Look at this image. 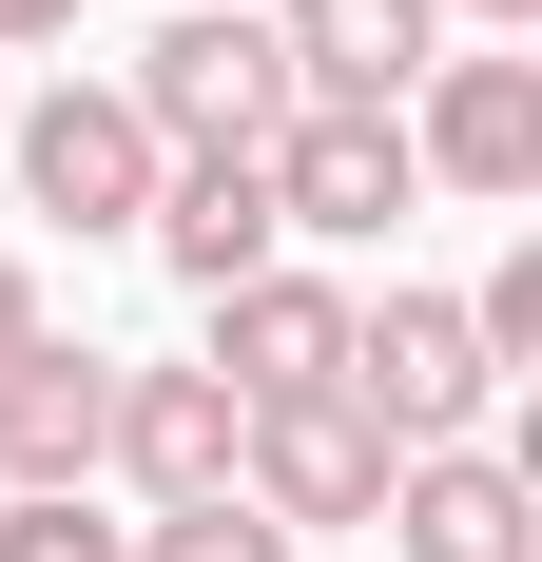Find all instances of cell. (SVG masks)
I'll return each instance as SVG.
<instances>
[{"mask_svg":"<svg viewBox=\"0 0 542 562\" xmlns=\"http://www.w3.org/2000/svg\"><path fill=\"white\" fill-rule=\"evenodd\" d=\"M116 98H136V136H156V156H252L271 116H291V40H271L252 0H174V40L136 58Z\"/></svg>","mask_w":542,"mask_h":562,"instance_id":"cell-1","label":"cell"},{"mask_svg":"<svg viewBox=\"0 0 542 562\" xmlns=\"http://www.w3.org/2000/svg\"><path fill=\"white\" fill-rule=\"evenodd\" d=\"M485 330H465V291H387V311H349V407L387 427V465L407 447H485Z\"/></svg>","mask_w":542,"mask_h":562,"instance_id":"cell-2","label":"cell"},{"mask_svg":"<svg viewBox=\"0 0 542 562\" xmlns=\"http://www.w3.org/2000/svg\"><path fill=\"white\" fill-rule=\"evenodd\" d=\"M0 156H20V194H39L58 233H136L156 214V136H136V98L116 78H58V98H0Z\"/></svg>","mask_w":542,"mask_h":562,"instance_id":"cell-3","label":"cell"},{"mask_svg":"<svg viewBox=\"0 0 542 562\" xmlns=\"http://www.w3.org/2000/svg\"><path fill=\"white\" fill-rule=\"evenodd\" d=\"M252 156H271V233H387L407 194H427L407 116H349V98H291Z\"/></svg>","mask_w":542,"mask_h":562,"instance_id":"cell-4","label":"cell"},{"mask_svg":"<svg viewBox=\"0 0 542 562\" xmlns=\"http://www.w3.org/2000/svg\"><path fill=\"white\" fill-rule=\"evenodd\" d=\"M233 505H271L291 543H310V524H369V505H387V427H369L349 389L252 407V427H233Z\"/></svg>","mask_w":542,"mask_h":562,"instance_id":"cell-5","label":"cell"},{"mask_svg":"<svg viewBox=\"0 0 542 562\" xmlns=\"http://www.w3.org/2000/svg\"><path fill=\"white\" fill-rule=\"evenodd\" d=\"M407 156L445 175V194H542V58L523 40H485V58H427V78H407Z\"/></svg>","mask_w":542,"mask_h":562,"instance_id":"cell-6","label":"cell"},{"mask_svg":"<svg viewBox=\"0 0 542 562\" xmlns=\"http://www.w3.org/2000/svg\"><path fill=\"white\" fill-rule=\"evenodd\" d=\"M369 524H387L407 562H542V485H523L504 447H407Z\"/></svg>","mask_w":542,"mask_h":562,"instance_id":"cell-7","label":"cell"},{"mask_svg":"<svg viewBox=\"0 0 542 562\" xmlns=\"http://www.w3.org/2000/svg\"><path fill=\"white\" fill-rule=\"evenodd\" d=\"M214 389H233V407L349 389V291H329V272H233V291H214Z\"/></svg>","mask_w":542,"mask_h":562,"instance_id":"cell-8","label":"cell"},{"mask_svg":"<svg viewBox=\"0 0 542 562\" xmlns=\"http://www.w3.org/2000/svg\"><path fill=\"white\" fill-rule=\"evenodd\" d=\"M98 427H116V369L98 349H0V505H58V485H98Z\"/></svg>","mask_w":542,"mask_h":562,"instance_id":"cell-9","label":"cell"},{"mask_svg":"<svg viewBox=\"0 0 542 562\" xmlns=\"http://www.w3.org/2000/svg\"><path fill=\"white\" fill-rule=\"evenodd\" d=\"M271 40H291V98L407 116V78L445 58V0H271Z\"/></svg>","mask_w":542,"mask_h":562,"instance_id":"cell-10","label":"cell"},{"mask_svg":"<svg viewBox=\"0 0 542 562\" xmlns=\"http://www.w3.org/2000/svg\"><path fill=\"white\" fill-rule=\"evenodd\" d=\"M233 427H252V407H233L214 369H116V427H98V465H136L156 505H214V485H233Z\"/></svg>","mask_w":542,"mask_h":562,"instance_id":"cell-11","label":"cell"},{"mask_svg":"<svg viewBox=\"0 0 542 562\" xmlns=\"http://www.w3.org/2000/svg\"><path fill=\"white\" fill-rule=\"evenodd\" d=\"M136 233H156L174 291H233V272H271V252H291V233H271V156H174Z\"/></svg>","mask_w":542,"mask_h":562,"instance_id":"cell-12","label":"cell"},{"mask_svg":"<svg viewBox=\"0 0 542 562\" xmlns=\"http://www.w3.org/2000/svg\"><path fill=\"white\" fill-rule=\"evenodd\" d=\"M116 562H291V524H271V505H233V485H214V505H156L136 543H116Z\"/></svg>","mask_w":542,"mask_h":562,"instance_id":"cell-13","label":"cell"},{"mask_svg":"<svg viewBox=\"0 0 542 562\" xmlns=\"http://www.w3.org/2000/svg\"><path fill=\"white\" fill-rule=\"evenodd\" d=\"M0 562H116V524L58 485V505H0Z\"/></svg>","mask_w":542,"mask_h":562,"instance_id":"cell-14","label":"cell"},{"mask_svg":"<svg viewBox=\"0 0 542 562\" xmlns=\"http://www.w3.org/2000/svg\"><path fill=\"white\" fill-rule=\"evenodd\" d=\"M0 349H39V272H20V252H0Z\"/></svg>","mask_w":542,"mask_h":562,"instance_id":"cell-15","label":"cell"},{"mask_svg":"<svg viewBox=\"0 0 542 562\" xmlns=\"http://www.w3.org/2000/svg\"><path fill=\"white\" fill-rule=\"evenodd\" d=\"M465 20H485V40H523V20H542V0H465Z\"/></svg>","mask_w":542,"mask_h":562,"instance_id":"cell-16","label":"cell"}]
</instances>
